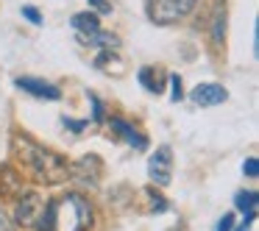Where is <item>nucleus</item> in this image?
<instances>
[{
    "label": "nucleus",
    "mask_w": 259,
    "mask_h": 231,
    "mask_svg": "<svg viewBox=\"0 0 259 231\" xmlns=\"http://www.w3.org/2000/svg\"><path fill=\"white\" fill-rule=\"evenodd\" d=\"M12 145H14V153L20 156V162L25 164V170H28L36 181H42V184H59V181H64L70 175L67 159L53 153V151H48V148H42V145H36L28 136L17 134L12 140Z\"/></svg>",
    "instance_id": "f257e3e1"
},
{
    "label": "nucleus",
    "mask_w": 259,
    "mask_h": 231,
    "mask_svg": "<svg viewBox=\"0 0 259 231\" xmlns=\"http://www.w3.org/2000/svg\"><path fill=\"white\" fill-rule=\"evenodd\" d=\"M198 6V0H145V14L156 25H173Z\"/></svg>",
    "instance_id": "f03ea898"
},
{
    "label": "nucleus",
    "mask_w": 259,
    "mask_h": 231,
    "mask_svg": "<svg viewBox=\"0 0 259 231\" xmlns=\"http://www.w3.org/2000/svg\"><path fill=\"white\" fill-rule=\"evenodd\" d=\"M148 178L156 187H167L170 178H173V153H170L167 145L156 148V153L148 162Z\"/></svg>",
    "instance_id": "7ed1b4c3"
},
{
    "label": "nucleus",
    "mask_w": 259,
    "mask_h": 231,
    "mask_svg": "<svg viewBox=\"0 0 259 231\" xmlns=\"http://www.w3.org/2000/svg\"><path fill=\"white\" fill-rule=\"evenodd\" d=\"M14 86L28 92V95H34V98H42V101H59V98H62V89H59L56 84L42 81V78H31V75H20V78L14 81Z\"/></svg>",
    "instance_id": "20e7f679"
},
{
    "label": "nucleus",
    "mask_w": 259,
    "mask_h": 231,
    "mask_svg": "<svg viewBox=\"0 0 259 231\" xmlns=\"http://www.w3.org/2000/svg\"><path fill=\"white\" fill-rule=\"evenodd\" d=\"M70 173L78 181H84V184H98V178H101V173H103V162L95 153H84L75 164H70Z\"/></svg>",
    "instance_id": "39448f33"
},
{
    "label": "nucleus",
    "mask_w": 259,
    "mask_h": 231,
    "mask_svg": "<svg viewBox=\"0 0 259 231\" xmlns=\"http://www.w3.org/2000/svg\"><path fill=\"white\" fill-rule=\"evenodd\" d=\"M42 209H45V201H42L36 192H28L25 198H20L17 214H14V223H17V225H34L36 220H39Z\"/></svg>",
    "instance_id": "423d86ee"
},
{
    "label": "nucleus",
    "mask_w": 259,
    "mask_h": 231,
    "mask_svg": "<svg viewBox=\"0 0 259 231\" xmlns=\"http://www.w3.org/2000/svg\"><path fill=\"white\" fill-rule=\"evenodd\" d=\"M192 103L201 109H209V106H220V103L229 101V92L223 89L220 84H198L195 89L190 92Z\"/></svg>",
    "instance_id": "0eeeda50"
},
{
    "label": "nucleus",
    "mask_w": 259,
    "mask_h": 231,
    "mask_svg": "<svg viewBox=\"0 0 259 231\" xmlns=\"http://www.w3.org/2000/svg\"><path fill=\"white\" fill-rule=\"evenodd\" d=\"M64 201H67V206L75 209V228L73 231H87L92 225V206H90V201H87L84 195H78V192H70Z\"/></svg>",
    "instance_id": "6e6552de"
},
{
    "label": "nucleus",
    "mask_w": 259,
    "mask_h": 231,
    "mask_svg": "<svg viewBox=\"0 0 259 231\" xmlns=\"http://www.w3.org/2000/svg\"><path fill=\"white\" fill-rule=\"evenodd\" d=\"M109 128L117 131V134L123 136V140L128 142L131 148H137V151H145V148H148V140H145V136H142V134H140V131H137L131 123H125V120L112 117V120H109Z\"/></svg>",
    "instance_id": "1a4fd4ad"
},
{
    "label": "nucleus",
    "mask_w": 259,
    "mask_h": 231,
    "mask_svg": "<svg viewBox=\"0 0 259 231\" xmlns=\"http://www.w3.org/2000/svg\"><path fill=\"white\" fill-rule=\"evenodd\" d=\"M70 25L75 28L78 36H90V34H95V31H101V17H98L95 12H78V14L70 17Z\"/></svg>",
    "instance_id": "9d476101"
},
{
    "label": "nucleus",
    "mask_w": 259,
    "mask_h": 231,
    "mask_svg": "<svg viewBox=\"0 0 259 231\" xmlns=\"http://www.w3.org/2000/svg\"><path fill=\"white\" fill-rule=\"evenodd\" d=\"M223 39H226V3L218 0L214 3V14H212V45L223 48Z\"/></svg>",
    "instance_id": "9b49d317"
},
{
    "label": "nucleus",
    "mask_w": 259,
    "mask_h": 231,
    "mask_svg": "<svg viewBox=\"0 0 259 231\" xmlns=\"http://www.w3.org/2000/svg\"><path fill=\"white\" fill-rule=\"evenodd\" d=\"M56 223H59V203L56 201H48L45 209H42L39 220L34 223L36 231H56Z\"/></svg>",
    "instance_id": "f8f14e48"
},
{
    "label": "nucleus",
    "mask_w": 259,
    "mask_h": 231,
    "mask_svg": "<svg viewBox=\"0 0 259 231\" xmlns=\"http://www.w3.org/2000/svg\"><path fill=\"white\" fill-rule=\"evenodd\" d=\"M137 78H140V84L145 86L148 92H162V84H159L156 67H142L140 73H137Z\"/></svg>",
    "instance_id": "ddd939ff"
},
{
    "label": "nucleus",
    "mask_w": 259,
    "mask_h": 231,
    "mask_svg": "<svg viewBox=\"0 0 259 231\" xmlns=\"http://www.w3.org/2000/svg\"><path fill=\"white\" fill-rule=\"evenodd\" d=\"M234 206L245 214H256V192H237L234 195Z\"/></svg>",
    "instance_id": "4468645a"
},
{
    "label": "nucleus",
    "mask_w": 259,
    "mask_h": 231,
    "mask_svg": "<svg viewBox=\"0 0 259 231\" xmlns=\"http://www.w3.org/2000/svg\"><path fill=\"white\" fill-rule=\"evenodd\" d=\"M87 101L92 103V120H95V123H103V117H106V112H103V103H101V98H98L95 92H87Z\"/></svg>",
    "instance_id": "2eb2a0df"
},
{
    "label": "nucleus",
    "mask_w": 259,
    "mask_h": 231,
    "mask_svg": "<svg viewBox=\"0 0 259 231\" xmlns=\"http://www.w3.org/2000/svg\"><path fill=\"white\" fill-rule=\"evenodd\" d=\"M145 195L153 201V203H151V209H153V212H167V201H164V198L159 195V192L153 190V187H148V190H145Z\"/></svg>",
    "instance_id": "dca6fc26"
},
{
    "label": "nucleus",
    "mask_w": 259,
    "mask_h": 231,
    "mask_svg": "<svg viewBox=\"0 0 259 231\" xmlns=\"http://www.w3.org/2000/svg\"><path fill=\"white\" fill-rule=\"evenodd\" d=\"M170 84H173V92H170V101L173 103H179L181 98H184V89H181V75H170Z\"/></svg>",
    "instance_id": "f3484780"
},
{
    "label": "nucleus",
    "mask_w": 259,
    "mask_h": 231,
    "mask_svg": "<svg viewBox=\"0 0 259 231\" xmlns=\"http://www.w3.org/2000/svg\"><path fill=\"white\" fill-rule=\"evenodd\" d=\"M242 173H245L248 178H256V175H259V162H256V156H251V159H245V162H242Z\"/></svg>",
    "instance_id": "a211bd4d"
},
{
    "label": "nucleus",
    "mask_w": 259,
    "mask_h": 231,
    "mask_svg": "<svg viewBox=\"0 0 259 231\" xmlns=\"http://www.w3.org/2000/svg\"><path fill=\"white\" fill-rule=\"evenodd\" d=\"M23 17L28 20L31 25H42V14H39V9H34V6H23Z\"/></svg>",
    "instance_id": "6ab92c4d"
},
{
    "label": "nucleus",
    "mask_w": 259,
    "mask_h": 231,
    "mask_svg": "<svg viewBox=\"0 0 259 231\" xmlns=\"http://www.w3.org/2000/svg\"><path fill=\"white\" fill-rule=\"evenodd\" d=\"M231 228H234V214H223L218 220V228L214 231H231Z\"/></svg>",
    "instance_id": "aec40b11"
},
{
    "label": "nucleus",
    "mask_w": 259,
    "mask_h": 231,
    "mask_svg": "<svg viewBox=\"0 0 259 231\" xmlns=\"http://www.w3.org/2000/svg\"><path fill=\"white\" fill-rule=\"evenodd\" d=\"M62 123H64V125H70V128H73L75 134H81V131L87 128V123H84V120H70V117H62Z\"/></svg>",
    "instance_id": "412c9836"
},
{
    "label": "nucleus",
    "mask_w": 259,
    "mask_h": 231,
    "mask_svg": "<svg viewBox=\"0 0 259 231\" xmlns=\"http://www.w3.org/2000/svg\"><path fill=\"white\" fill-rule=\"evenodd\" d=\"M90 6L95 9L98 14H109V12H112V6H109L106 0H90Z\"/></svg>",
    "instance_id": "4be33fe9"
},
{
    "label": "nucleus",
    "mask_w": 259,
    "mask_h": 231,
    "mask_svg": "<svg viewBox=\"0 0 259 231\" xmlns=\"http://www.w3.org/2000/svg\"><path fill=\"white\" fill-rule=\"evenodd\" d=\"M253 217H256V214H245V220H242V223L237 225V228H231V231H251V223H253Z\"/></svg>",
    "instance_id": "5701e85b"
},
{
    "label": "nucleus",
    "mask_w": 259,
    "mask_h": 231,
    "mask_svg": "<svg viewBox=\"0 0 259 231\" xmlns=\"http://www.w3.org/2000/svg\"><path fill=\"white\" fill-rule=\"evenodd\" d=\"M0 231H14V228H12V223H9V220L3 217V214H0Z\"/></svg>",
    "instance_id": "b1692460"
}]
</instances>
